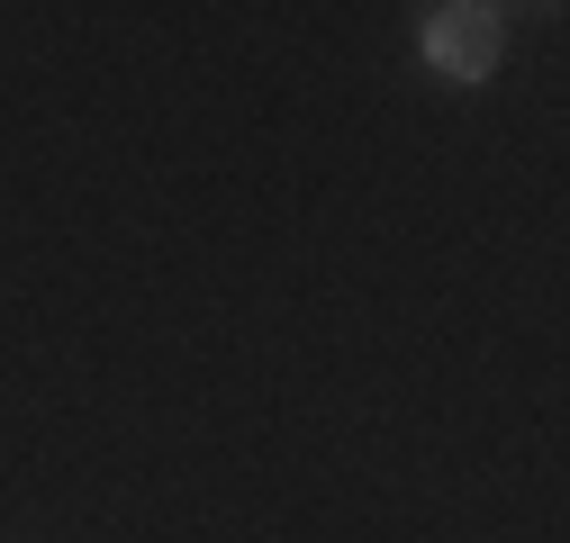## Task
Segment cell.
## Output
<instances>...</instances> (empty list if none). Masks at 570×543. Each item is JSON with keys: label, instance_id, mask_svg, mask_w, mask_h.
I'll use <instances>...</instances> for the list:
<instances>
[{"label": "cell", "instance_id": "1", "mask_svg": "<svg viewBox=\"0 0 570 543\" xmlns=\"http://www.w3.org/2000/svg\"><path fill=\"white\" fill-rule=\"evenodd\" d=\"M498 46H508V10H480V0H462V10H425V63L453 82H489L498 73Z\"/></svg>", "mask_w": 570, "mask_h": 543}]
</instances>
